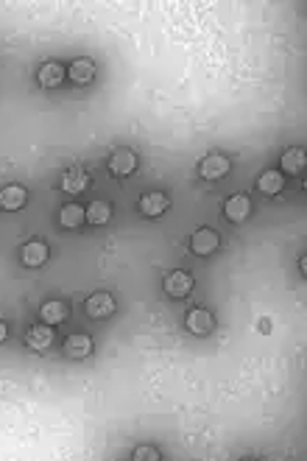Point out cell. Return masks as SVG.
<instances>
[{
  "label": "cell",
  "mask_w": 307,
  "mask_h": 461,
  "mask_svg": "<svg viewBox=\"0 0 307 461\" xmlns=\"http://www.w3.org/2000/svg\"><path fill=\"white\" fill-rule=\"evenodd\" d=\"M84 188H90V174H87L81 165L70 168V171L62 177V190H65V193H73V196H76V193H81Z\"/></svg>",
  "instance_id": "obj_11"
},
{
  "label": "cell",
  "mask_w": 307,
  "mask_h": 461,
  "mask_svg": "<svg viewBox=\"0 0 307 461\" xmlns=\"http://www.w3.org/2000/svg\"><path fill=\"white\" fill-rule=\"evenodd\" d=\"M257 188L266 193V196H277V193L285 188V177H282V171H266V174H260Z\"/></svg>",
  "instance_id": "obj_19"
},
{
  "label": "cell",
  "mask_w": 307,
  "mask_h": 461,
  "mask_svg": "<svg viewBox=\"0 0 307 461\" xmlns=\"http://www.w3.org/2000/svg\"><path fill=\"white\" fill-rule=\"evenodd\" d=\"M190 291H193V277L187 271H170L165 277V293H168V297L182 300V297H187Z\"/></svg>",
  "instance_id": "obj_4"
},
{
  "label": "cell",
  "mask_w": 307,
  "mask_h": 461,
  "mask_svg": "<svg viewBox=\"0 0 307 461\" xmlns=\"http://www.w3.org/2000/svg\"><path fill=\"white\" fill-rule=\"evenodd\" d=\"M249 213H251V199H249V196L238 193V196L227 199V204H224V216H227L229 221L240 224V221H246V218H249Z\"/></svg>",
  "instance_id": "obj_8"
},
{
  "label": "cell",
  "mask_w": 307,
  "mask_h": 461,
  "mask_svg": "<svg viewBox=\"0 0 307 461\" xmlns=\"http://www.w3.org/2000/svg\"><path fill=\"white\" fill-rule=\"evenodd\" d=\"M25 344L34 350V352H45L51 344H54V330H51V324H34L28 333H25Z\"/></svg>",
  "instance_id": "obj_3"
},
{
  "label": "cell",
  "mask_w": 307,
  "mask_h": 461,
  "mask_svg": "<svg viewBox=\"0 0 307 461\" xmlns=\"http://www.w3.org/2000/svg\"><path fill=\"white\" fill-rule=\"evenodd\" d=\"M135 168H137V154L131 151V148H117V151H112V157H109V171H112L115 177L135 174Z\"/></svg>",
  "instance_id": "obj_1"
},
{
  "label": "cell",
  "mask_w": 307,
  "mask_h": 461,
  "mask_svg": "<svg viewBox=\"0 0 307 461\" xmlns=\"http://www.w3.org/2000/svg\"><path fill=\"white\" fill-rule=\"evenodd\" d=\"M84 213H87V221L90 224L104 227L112 218V204L109 201H90V207H84Z\"/></svg>",
  "instance_id": "obj_18"
},
{
  "label": "cell",
  "mask_w": 307,
  "mask_h": 461,
  "mask_svg": "<svg viewBox=\"0 0 307 461\" xmlns=\"http://www.w3.org/2000/svg\"><path fill=\"white\" fill-rule=\"evenodd\" d=\"M67 78L73 81V84H90L93 78H95V62L93 59H76L70 67H67Z\"/></svg>",
  "instance_id": "obj_10"
},
{
  "label": "cell",
  "mask_w": 307,
  "mask_h": 461,
  "mask_svg": "<svg viewBox=\"0 0 307 461\" xmlns=\"http://www.w3.org/2000/svg\"><path fill=\"white\" fill-rule=\"evenodd\" d=\"M70 316V305L67 302H62V300H51V302H45L39 308V319L45 322V324H59V322H65Z\"/></svg>",
  "instance_id": "obj_12"
},
{
  "label": "cell",
  "mask_w": 307,
  "mask_h": 461,
  "mask_svg": "<svg viewBox=\"0 0 307 461\" xmlns=\"http://www.w3.org/2000/svg\"><path fill=\"white\" fill-rule=\"evenodd\" d=\"M229 174V159L224 154H209L201 159V177L215 182V179H224Z\"/></svg>",
  "instance_id": "obj_5"
},
{
  "label": "cell",
  "mask_w": 307,
  "mask_h": 461,
  "mask_svg": "<svg viewBox=\"0 0 307 461\" xmlns=\"http://www.w3.org/2000/svg\"><path fill=\"white\" fill-rule=\"evenodd\" d=\"M20 258H23V266L39 269V266H45V260H48V246L42 240H28L23 246V251H20Z\"/></svg>",
  "instance_id": "obj_7"
},
{
  "label": "cell",
  "mask_w": 307,
  "mask_h": 461,
  "mask_svg": "<svg viewBox=\"0 0 307 461\" xmlns=\"http://www.w3.org/2000/svg\"><path fill=\"white\" fill-rule=\"evenodd\" d=\"M212 327H215V319H212V313H209V311L196 308V311H190V313H187V330H190L193 335H207Z\"/></svg>",
  "instance_id": "obj_15"
},
{
  "label": "cell",
  "mask_w": 307,
  "mask_h": 461,
  "mask_svg": "<svg viewBox=\"0 0 307 461\" xmlns=\"http://www.w3.org/2000/svg\"><path fill=\"white\" fill-rule=\"evenodd\" d=\"M280 165H282V171L285 174H291V177H299L302 171H304V165H307V157H304V148H288L285 154H282V159H280Z\"/></svg>",
  "instance_id": "obj_16"
},
{
  "label": "cell",
  "mask_w": 307,
  "mask_h": 461,
  "mask_svg": "<svg viewBox=\"0 0 307 461\" xmlns=\"http://www.w3.org/2000/svg\"><path fill=\"white\" fill-rule=\"evenodd\" d=\"M168 207H170V199H168L165 193H159V190H151V193H146V196L140 199V210H143V216H148V218L165 216Z\"/></svg>",
  "instance_id": "obj_6"
},
{
  "label": "cell",
  "mask_w": 307,
  "mask_h": 461,
  "mask_svg": "<svg viewBox=\"0 0 307 461\" xmlns=\"http://www.w3.org/2000/svg\"><path fill=\"white\" fill-rule=\"evenodd\" d=\"M65 76H67V70L59 65V62H45L39 67V73H36V78H39V84L42 87H59V84L65 81Z\"/></svg>",
  "instance_id": "obj_14"
},
{
  "label": "cell",
  "mask_w": 307,
  "mask_h": 461,
  "mask_svg": "<svg viewBox=\"0 0 307 461\" xmlns=\"http://www.w3.org/2000/svg\"><path fill=\"white\" fill-rule=\"evenodd\" d=\"M6 335H9V327H6V322H0V344L6 341Z\"/></svg>",
  "instance_id": "obj_22"
},
{
  "label": "cell",
  "mask_w": 307,
  "mask_h": 461,
  "mask_svg": "<svg viewBox=\"0 0 307 461\" xmlns=\"http://www.w3.org/2000/svg\"><path fill=\"white\" fill-rule=\"evenodd\" d=\"M65 352L70 358H87L93 352V339L90 335H84V333H76V335H67V341H65Z\"/></svg>",
  "instance_id": "obj_17"
},
{
  "label": "cell",
  "mask_w": 307,
  "mask_h": 461,
  "mask_svg": "<svg viewBox=\"0 0 307 461\" xmlns=\"http://www.w3.org/2000/svg\"><path fill=\"white\" fill-rule=\"evenodd\" d=\"M157 458H159L157 447H137L135 450V461H157Z\"/></svg>",
  "instance_id": "obj_21"
},
{
  "label": "cell",
  "mask_w": 307,
  "mask_h": 461,
  "mask_svg": "<svg viewBox=\"0 0 307 461\" xmlns=\"http://www.w3.org/2000/svg\"><path fill=\"white\" fill-rule=\"evenodd\" d=\"M87 316L90 319H106V316H112L115 313V308H117V302L112 300V293H93L90 300H87Z\"/></svg>",
  "instance_id": "obj_2"
},
{
  "label": "cell",
  "mask_w": 307,
  "mask_h": 461,
  "mask_svg": "<svg viewBox=\"0 0 307 461\" xmlns=\"http://www.w3.org/2000/svg\"><path fill=\"white\" fill-rule=\"evenodd\" d=\"M84 218H87V213H84V207H81V204H65V207H62V213H59V221H62V227H67V229L81 227Z\"/></svg>",
  "instance_id": "obj_20"
},
{
  "label": "cell",
  "mask_w": 307,
  "mask_h": 461,
  "mask_svg": "<svg viewBox=\"0 0 307 461\" xmlns=\"http://www.w3.org/2000/svg\"><path fill=\"white\" fill-rule=\"evenodd\" d=\"M218 232H212V229H198V232H193V238H190V249L196 251V255H212V251L218 249Z\"/></svg>",
  "instance_id": "obj_13"
},
{
  "label": "cell",
  "mask_w": 307,
  "mask_h": 461,
  "mask_svg": "<svg viewBox=\"0 0 307 461\" xmlns=\"http://www.w3.org/2000/svg\"><path fill=\"white\" fill-rule=\"evenodd\" d=\"M25 201H28V193H25L23 185H6L3 190H0V210L14 213V210H23Z\"/></svg>",
  "instance_id": "obj_9"
}]
</instances>
